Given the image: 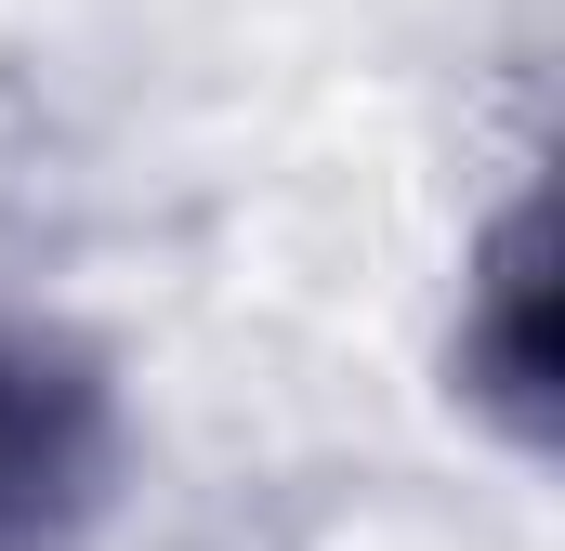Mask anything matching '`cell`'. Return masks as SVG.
Segmentation results:
<instances>
[{
    "instance_id": "1",
    "label": "cell",
    "mask_w": 565,
    "mask_h": 551,
    "mask_svg": "<svg viewBox=\"0 0 565 551\" xmlns=\"http://www.w3.org/2000/svg\"><path fill=\"white\" fill-rule=\"evenodd\" d=\"M66 473H79V395L40 368H0V539H26Z\"/></svg>"
}]
</instances>
